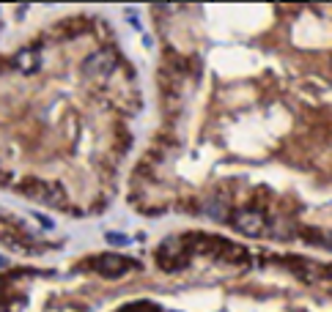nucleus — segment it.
I'll use <instances>...</instances> for the list:
<instances>
[{"label": "nucleus", "mask_w": 332, "mask_h": 312, "mask_svg": "<svg viewBox=\"0 0 332 312\" xmlns=\"http://www.w3.org/2000/svg\"><path fill=\"white\" fill-rule=\"evenodd\" d=\"M236 227L247 236H258L263 230V219H261V214H255V211H239L236 214Z\"/></svg>", "instance_id": "nucleus-1"}, {"label": "nucleus", "mask_w": 332, "mask_h": 312, "mask_svg": "<svg viewBox=\"0 0 332 312\" xmlns=\"http://www.w3.org/2000/svg\"><path fill=\"white\" fill-rule=\"evenodd\" d=\"M203 208H206V216H209V219H214V222H222V219H225V206H222L220 200H206V206H203Z\"/></svg>", "instance_id": "nucleus-2"}, {"label": "nucleus", "mask_w": 332, "mask_h": 312, "mask_svg": "<svg viewBox=\"0 0 332 312\" xmlns=\"http://www.w3.org/2000/svg\"><path fill=\"white\" fill-rule=\"evenodd\" d=\"M99 268H102V271H107V274H118V271L124 268V263L116 260V257H105V260L99 263Z\"/></svg>", "instance_id": "nucleus-3"}, {"label": "nucleus", "mask_w": 332, "mask_h": 312, "mask_svg": "<svg viewBox=\"0 0 332 312\" xmlns=\"http://www.w3.org/2000/svg\"><path fill=\"white\" fill-rule=\"evenodd\" d=\"M105 241H107V244H113V247H126V244H129V236L110 230V233H105Z\"/></svg>", "instance_id": "nucleus-4"}, {"label": "nucleus", "mask_w": 332, "mask_h": 312, "mask_svg": "<svg viewBox=\"0 0 332 312\" xmlns=\"http://www.w3.org/2000/svg\"><path fill=\"white\" fill-rule=\"evenodd\" d=\"M6 266H9V260H6L3 255H0V268H6Z\"/></svg>", "instance_id": "nucleus-5"}, {"label": "nucleus", "mask_w": 332, "mask_h": 312, "mask_svg": "<svg viewBox=\"0 0 332 312\" xmlns=\"http://www.w3.org/2000/svg\"><path fill=\"white\" fill-rule=\"evenodd\" d=\"M324 241H327L329 247H332V233H327V236H324Z\"/></svg>", "instance_id": "nucleus-6"}]
</instances>
